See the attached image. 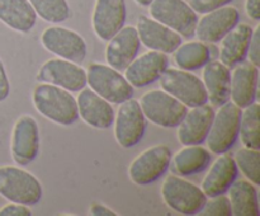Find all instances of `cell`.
Here are the masks:
<instances>
[{"label":"cell","mask_w":260,"mask_h":216,"mask_svg":"<svg viewBox=\"0 0 260 216\" xmlns=\"http://www.w3.org/2000/svg\"><path fill=\"white\" fill-rule=\"evenodd\" d=\"M32 102L38 113L61 126L73 125L79 118L76 98L71 91L57 85L48 83L36 85Z\"/></svg>","instance_id":"cell-1"},{"label":"cell","mask_w":260,"mask_h":216,"mask_svg":"<svg viewBox=\"0 0 260 216\" xmlns=\"http://www.w3.org/2000/svg\"><path fill=\"white\" fill-rule=\"evenodd\" d=\"M0 196L10 202L37 205L42 198V184L28 170L4 165L0 167Z\"/></svg>","instance_id":"cell-2"},{"label":"cell","mask_w":260,"mask_h":216,"mask_svg":"<svg viewBox=\"0 0 260 216\" xmlns=\"http://www.w3.org/2000/svg\"><path fill=\"white\" fill-rule=\"evenodd\" d=\"M161 197L168 207L185 216L200 213L207 200L201 187L174 174L168 175L162 182Z\"/></svg>","instance_id":"cell-3"},{"label":"cell","mask_w":260,"mask_h":216,"mask_svg":"<svg viewBox=\"0 0 260 216\" xmlns=\"http://www.w3.org/2000/svg\"><path fill=\"white\" fill-rule=\"evenodd\" d=\"M86 84L98 96L112 104H119L134 96V86L121 71L104 64H90L86 71Z\"/></svg>","instance_id":"cell-4"},{"label":"cell","mask_w":260,"mask_h":216,"mask_svg":"<svg viewBox=\"0 0 260 216\" xmlns=\"http://www.w3.org/2000/svg\"><path fill=\"white\" fill-rule=\"evenodd\" d=\"M241 108L228 101L215 112L206 141L211 152L223 154L235 145L239 137Z\"/></svg>","instance_id":"cell-5"},{"label":"cell","mask_w":260,"mask_h":216,"mask_svg":"<svg viewBox=\"0 0 260 216\" xmlns=\"http://www.w3.org/2000/svg\"><path fill=\"white\" fill-rule=\"evenodd\" d=\"M139 103L146 119L165 129L177 127L188 109L187 106L162 89L146 91Z\"/></svg>","instance_id":"cell-6"},{"label":"cell","mask_w":260,"mask_h":216,"mask_svg":"<svg viewBox=\"0 0 260 216\" xmlns=\"http://www.w3.org/2000/svg\"><path fill=\"white\" fill-rule=\"evenodd\" d=\"M159 81L162 90L177 98L188 108L208 102L202 79L190 71L168 66L159 78Z\"/></svg>","instance_id":"cell-7"},{"label":"cell","mask_w":260,"mask_h":216,"mask_svg":"<svg viewBox=\"0 0 260 216\" xmlns=\"http://www.w3.org/2000/svg\"><path fill=\"white\" fill-rule=\"evenodd\" d=\"M152 19L162 23L182 37H193L198 14L185 0H152L149 5Z\"/></svg>","instance_id":"cell-8"},{"label":"cell","mask_w":260,"mask_h":216,"mask_svg":"<svg viewBox=\"0 0 260 216\" xmlns=\"http://www.w3.org/2000/svg\"><path fill=\"white\" fill-rule=\"evenodd\" d=\"M172 150L167 145H155L140 152L128 167V177L135 184L154 183L165 174L170 167Z\"/></svg>","instance_id":"cell-9"},{"label":"cell","mask_w":260,"mask_h":216,"mask_svg":"<svg viewBox=\"0 0 260 216\" xmlns=\"http://www.w3.org/2000/svg\"><path fill=\"white\" fill-rule=\"evenodd\" d=\"M146 117L142 113L140 103L134 98L119 103L114 113V137L119 146L129 149L136 146L146 131Z\"/></svg>","instance_id":"cell-10"},{"label":"cell","mask_w":260,"mask_h":216,"mask_svg":"<svg viewBox=\"0 0 260 216\" xmlns=\"http://www.w3.org/2000/svg\"><path fill=\"white\" fill-rule=\"evenodd\" d=\"M41 43L48 52L76 64L84 63L88 53V46L83 36L60 25L46 28L41 35Z\"/></svg>","instance_id":"cell-11"},{"label":"cell","mask_w":260,"mask_h":216,"mask_svg":"<svg viewBox=\"0 0 260 216\" xmlns=\"http://www.w3.org/2000/svg\"><path fill=\"white\" fill-rule=\"evenodd\" d=\"M38 81L57 85L71 91H80L86 86V71L80 64L65 60V58H50L38 69Z\"/></svg>","instance_id":"cell-12"},{"label":"cell","mask_w":260,"mask_h":216,"mask_svg":"<svg viewBox=\"0 0 260 216\" xmlns=\"http://www.w3.org/2000/svg\"><path fill=\"white\" fill-rule=\"evenodd\" d=\"M40 150V131L37 121L29 114L15 121L10 137V154L15 164L25 167L37 158Z\"/></svg>","instance_id":"cell-13"},{"label":"cell","mask_w":260,"mask_h":216,"mask_svg":"<svg viewBox=\"0 0 260 216\" xmlns=\"http://www.w3.org/2000/svg\"><path fill=\"white\" fill-rule=\"evenodd\" d=\"M240 20V13L235 7H223L205 13L198 18L194 35L205 43L220 42L221 38L233 29Z\"/></svg>","instance_id":"cell-14"},{"label":"cell","mask_w":260,"mask_h":216,"mask_svg":"<svg viewBox=\"0 0 260 216\" xmlns=\"http://www.w3.org/2000/svg\"><path fill=\"white\" fill-rule=\"evenodd\" d=\"M169 66L167 53L159 51H147L136 56L124 69V78L134 88H144L159 80L165 69Z\"/></svg>","instance_id":"cell-15"},{"label":"cell","mask_w":260,"mask_h":216,"mask_svg":"<svg viewBox=\"0 0 260 216\" xmlns=\"http://www.w3.org/2000/svg\"><path fill=\"white\" fill-rule=\"evenodd\" d=\"M140 42L149 50L162 53H173L182 43V36L162 23L147 15H140L136 24Z\"/></svg>","instance_id":"cell-16"},{"label":"cell","mask_w":260,"mask_h":216,"mask_svg":"<svg viewBox=\"0 0 260 216\" xmlns=\"http://www.w3.org/2000/svg\"><path fill=\"white\" fill-rule=\"evenodd\" d=\"M126 18V0H95L91 17L94 33L102 41H108L123 27Z\"/></svg>","instance_id":"cell-17"},{"label":"cell","mask_w":260,"mask_h":216,"mask_svg":"<svg viewBox=\"0 0 260 216\" xmlns=\"http://www.w3.org/2000/svg\"><path fill=\"white\" fill-rule=\"evenodd\" d=\"M213 116H215V109L207 103L189 107L180 124L177 126V136L180 144L201 145L206 141Z\"/></svg>","instance_id":"cell-18"},{"label":"cell","mask_w":260,"mask_h":216,"mask_svg":"<svg viewBox=\"0 0 260 216\" xmlns=\"http://www.w3.org/2000/svg\"><path fill=\"white\" fill-rule=\"evenodd\" d=\"M259 68L250 61L234 66L230 78V98L240 108L250 106L258 99Z\"/></svg>","instance_id":"cell-19"},{"label":"cell","mask_w":260,"mask_h":216,"mask_svg":"<svg viewBox=\"0 0 260 216\" xmlns=\"http://www.w3.org/2000/svg\"><path fill=\"white\" fill-rule=\"evenodd\" d=\"M139 35L134 25H123L108 40L106 47L107 64L118 71H123L137 56L140 50Z\"/></svg>","instance_id":"cell-20"},{"label":"cell","mask_w":260,"mask_h":216,"mask_svg":"<svg viewBox=\"0 0 260 216\" xmlns=\"http://www.w3.org/2000/svg\"><path fill=\"white\" fill-rule=\"evenodd\" d=\"M79 118L94 129L104 130L113 125L114 109L112 103L102 98L90 88H83L79 91L78 99Z\"/></svg>","instance_id":"cell-21"},{"label":"cell","mask_w":260,"mask_h":216,"mask_svg":"<svg viewBox=\"0 0 260 216\" xmlns=\"http://www.w3.org/2000/svg\"><path fill=\"white\" fill-rule=\"evenodd\" d=\"M239 169L234 157L228 152L218 155L217 159L211 164L207 174L202 179L201 190L207 197L222 195L228 192L229 187L238 178Z\"/></svg>","instance_id":"cell-22"},{"label":"cell","mask_w":260,"mask_h":216,"mask_svg":"<svg viewBox=\"0 0 260 216\" xmlns=\"http://www.w3.org/2000/svg\"><path fill=\"white\" fill-rule=\"evenodd\" d=\"M230 68L220 60L208 61L203 66L202 83L212 107H220L230 99Z\"/></svg>","instance_id":"cell-23"},{"label":"cell","mask_w":260,"mask_h":216,"mask_svg":"<svg viewBox=\"0 0 260 216\" xmlns=\"http://www.w3.org/2000/svg\"><path fill=\"white\" fill-rule=\"evenodd\" d=\"M253 27L246 23H238L233 29L229 30L222 38L220 45V61L228 68H234L239 63L245 60L248 55Z\"/></svg>","instance_id":"cell-24"},{"label":"cell","mask_w":260,"mask_h":216,"mask_svg":"<svg viewBox=\"0 0 260 216\" xmlns=\"http://www.w3.org/2000/svg\"><path fill=\"white\" fill-rule=\"evenodd\" d=\"M37 14L29 0H0V22L20 33L33 29Z\"/></svg>","instance_id":"cell-25"},{"label":"cell","mask_w":260,"mask_h":216,"mask_svg":"<svg viewBox=\"0 0 260 216\" xmlns=\"http://www.w3.org/2000/svg\"><path fill=\"white\" fill-rule=\"evenodd\" d=\"M229 201L234 216H259L258 190L246 179H235L229 187Z\"/></svg>","instance_id":"cell-26"},{"label":"cell","mask_w":260,"mask_h":216,"mask_svg":"<svg viewBox=\"0 0 260 216\" xmlns=\"http://www.w3.org/2000/svg\"><path fill=\"white\" fill-rule=\"evenodd\" d=\"M211 151L201 145H183L179 151L172 155L173 170L180 177L201 173L210 165Z\"/></svg>","instance_id":"cell-27"},{"label":"cell","mask_w":260,"mask_h":216,"mask_svg":"<svg viewBox=\"0 0 260 216\" xmlns=\"http://www.w3.org/2000/svg\"><path fill=\"white\" fill-rule=\"evenodd\" d=\"M173 53L175 65L188 71L203 68L211 60L210 47L200 40L180 43Z\"/></svg>","instance_id":"cell-28"},{"label":"cell","mask_w":260,"mask_h":216,"mask_svg":"<svg viewBox=\"0 0 260 216\" xmlns=\"http://www.w3.org/2000/svg\"><path fill=\"white\" fill-rule=\"evenodd\" d=\"M239 135L244 146L260 149V104L258 102L241 108Z\"/></svg>","instance_id":"cell-29"},{"label":"cell","mask_w":260,"mask_h":216,"mask_svg":"<svg viewBox=\"0 0 260 216\" xmlns=\"http://www.w3.org/2000/svg\"><path fill=\"white\" fill-rule=\"evenodd\" d=\"M37 17L45 22L58 24L70 17V7L66 0H29Z\"/></svg>","instance_id":"cell-30"},{"label":"cell","mask_w":260,"mask_h":216,"mask_svg":"<svg viewBox=\"0 0 260 216\" xmlns=\"http://www.w3.org/2000/svg\"><path fill=\"white\" fill-rule=\"evenodd\" d=\"M238 169L255 186L260 183V152L258 149L244 146L234 155Z\"/></svg>","instance_id":"cell-31"},{"label":"cell","mask_w":260,"mask_h":216,"mask_svg":"<svg viewBox=\"0 0 260 216\" xmlns=\"http://www.w3.org/2000/svg\"><path fill=\"white\" fill-rule=\"evenodd\" d=\"M200 213L205 216H231L233 212L229 197L225 196V193L207 197Z\"/></svg>","instance_id":"cell-32"},{"label":"cell","mask_w":260,"mask_h":216,"mask_svg":"<svg viewBox=\"0 0 260 216\" xmlns=\"http://www.w3.org/2000/svg\"><path fill=\"white\" fill-rule=\"evenodd\" d=\"M231 2L233 0H188V4L197 14H205L213 9L230 4Z\"/></svg>","instance_id":"cell-33"},{"label":"cell","mask_w":260,"mask_h":216,"mask_svg":"<svg viewBox=\"0 0 260 216\" xmlns=\"http://www.w3.org/2000/svg\"><path fill=\"white\" fill-rule=\"evenodd\" d=\"M249 61L254 64L255 66L260 65V25H256L253 29V35H251L250 43H249L248 55Z\"/></svg>","instance_id":"cell-34"},{"label":"cell","mask_w":260,"mask_h":216,"mask_svg":"<svg viewBox=\"0 0 260 216\" xmlns=\"http://www.w3.org/2000/svg\"><path fill=\"white\" fill-rule=\"evenodd\" d=\"M0 216H32V210L27 205L10 202L0 208Z\"/></svg>","instance_id":"cell-35"},{"label":"cell","mask_w":260,"mask_h":216,"mask_svg":"<svg viewBox=\"0 0 260 216\" xmlns=\"http://www.w3.org/2000/svg\"><path fill=\"white\" fill-rule=\"evenodd\" d=\"M10 93V83L9 78H8L7 70L3 64L2 58H0V102H4L5 99L9 97Z\"/></svg>","instance_id":"cell-36"},{"label":"cell","mask_w":260,"mask_h":216,"mask_svg":"<svg viewBox=\"0 0 260 216\" xmlns=\"http://www.w3.org/2000/svg\"><path fill=\"white\" fill-rule=\"evenodd\" d=\"M245 12L255 22L260 20V0H245Z\"/></svg>","instance_id":"cell-37"},{"label":"cell","mask_w":260,"mask_h":216,"mask_svg":"<svg viewBox=\"0 0 260 216\" xmlns=\"http://www.w3.org/2000/svg\"><path fill=\"white\" fill-rule=\"evenodd\" d=\"M89 212L93 216H117V213L114 212V211H112L111 208L102 205V203H94L90 207V211H89Z\"/></svg>","instance_id":"cell-38"},{"label":"cell","mask_w":260,"mask_h":216,"mask_svg":"<svg viewBox=\"0 0 260 216\" xmlns=\"http://www.w3.org/2000/svg\"><path fill=\"white\" fill-rule=\"evenodd\" d=\"M135 2L139 5H141V7H149L152 0H135Z\"/></svg>","instance_id":"cell-39"}]
</instances>
